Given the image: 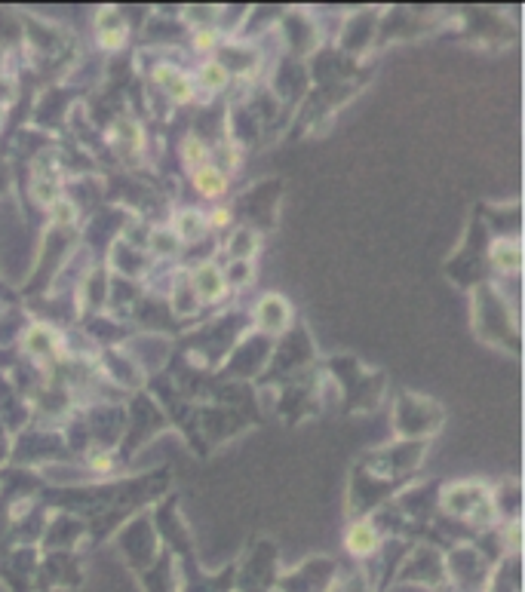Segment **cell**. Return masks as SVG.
Segmentation results:
<instances>
[{
  "label": "cell",
  "mask_w": 525,
  "mask_h": 592,
  "mask_svg": "<svg viewBox=\"0 0 525 592\" xmlns=\"http://www.w3.org/2000/svg\"><path fill=\"white\" fill-rule=\"evenodd\" d=\"M117 139H126L129 148H139V145H142V132H139V126H136L133 120H120V123L114 126V142H117Z\"/></svg>",
  "instance_id": "11"
},
{
  "label": "cell",
  "mask_w": 525,
  "mask_h": 592,
  "mask_svg": "<svg viewBox=\"0 0 525 592\" xmlns=\"http://www.w3.org/2000/svg\"><path fill=\"white\" fill-rule=\"evenodd\" d=\"M228 221V212L225 209H218L215 215H212V224H225Z\"/></svg>",
  "instance_id": "17"
},
{
  "label": "cell",
  "mask_w": 525,
  "mask_h": 592,
  "mask_svg": "<svg viewBox=\"0 0 525 592\" xmlns=\"http://www.w3.org/2000/svg\"><path fill=\"white\" fill-rule=\"evenodd\" d=\"M200 77H203V83H206L209 89H218V86H225L228 71H225V65H218V62H206V65L200 68Z\"/></svg>",
  "instance_id": "10"
},
{
  "label": "cell",
  "mask_w": 525,
  "mask_h": 592,
  "mask_svg": "<svg viewBox=\"0 0 525 592\" xmlns=\"http://www.w3.org/2000/svg\"><path fill=\"white\" fill-rule=\"evenodd\" d=\"M194 286H197V292H200L203 298H218V295L225 292V277L218 273V267L203 264V267L194 273Z\"/></svg>",
  "instance_id": "4"
},
{
  "label": "cell",
  "mask_w": 525,
  "mask_h": 592,
  "mask_svg": "<svg viewBox=\"0 0 525 592\" xmlns=\"http://www.w3.org/2000/svg\"><path fill=\"white\" fill-rule=\"evenodd\" d=\"M203 227H206V221H203L197 212H182V215H179V234H182L185 240H197V237L203 234Z\"/></svg>",
  "instance_id": "7"
},
{
  "label": "cell",
  "mask_w": 525,
  "mask_h": 592,
  "mask_svg": "<svg viewBox=\"0 0 525 592\" xmlns=\"http://www.w3.org/2000/svg\"><path fill=\"white\" fill-rule=\"evenodd\" d=\"M154 246L172 249V246H175V237H169V234H157V237H154Z\"/></svg>",
  "instance_id": "15"
},
{
  "label": "cell",
  "mask_w": 525,
  "mask_h": 592,
  "mask_svg": "<svg viewBox=\"0 0 525 592\" xmlns=\"http://www.w3.org/2000/svg\"><path fill=\"white\" fill-rule=\"evenodd\" d=\"M53 206H56V221H59V224H68V221H74V206H71L68 200H56Z\"/></svg>",
  "instance_id": "13"
},
{
  "label": "cell",
  "mask_w": 525,
  "mask_h": 592,
  "mask_svg": "<svg viewBox=\"0 0 525 592\" xmlns=\"http://www.w3.org/2000/svg\"><path fill=\"white\" fill-rule=\"evenodd\" d=\"M93 467H96V470H108V467H111V458H96Z\"/></svg>",
  "instance_id": "18"
},
{
  "label": "cell",
  "mask_w": 525,
  "mask_h": 592,
  "mask_svg": "<svg viewBox=\"0 0 525 592\" xmlns=\"http://www.w3.org/2000/svg\"><path fill=\"white\" fill-rule=\"evenodd\" d=\"M286 316H289V310H286L283 298H265L258 307V320L265 329H283Z\"/></svg>",
  "instance_id": "5"
},
{
  "label": "cell",
  "mask_w": 525,
  "mask_h": 592,
  "mask_svg": "<svg viewBox=\"0 0 525 592\" xmlns=\"http://www.w3.org/2000/svg\"><path fill=\"white\" fill-rule=\"evenodd\" d=\"M507 537H510V546H513V550H516V546H519V522H513V525H510Z\"/></svg>",
  "instance_id": "16"
},
{
  "label": "cell",
  "mask_w": 525,
  "mask_h": 592,
  "mask_svg": "<svg viewBox=\"0 0 525 592\" xmlns=\"http://www.w3.org/2000/svg\"><path fill=\"white\" fill-rule=\"evenodd\" d=\"M194 188L203 194V197H222L225 188H228V178L222 169H215V166H200L194 169Z\"/></svg>",
  "instance_id": "1"
},
{
  "label": "cell",
  "mask_w": 525,
  "mask_h": 592,
  "mask_svg": "<svg viewBox=\"0 0 525 592\" xmlns=\"http://www.w3.org/2000/svg\"><path fill=\"white\" fill-rule=\"evenodd\" d=\"M154 77L169 89V96H172L175 102H188V99H191V83H188V77H185L182 71H175V68H169V65H160V68L154 71Z\"/></svg>",
  "instance_id": "3"
},
{
  "label": "cell",
  "mask_w": 525,
  "mask_h": 592,
  "mask_svg": "<svg viewBox=\"0 0 525 592\" xmlns=\"http://www.w3.org/2000/svg\"><path fill=\"white\" fill-rule=\"evenodd\" d=\"M197 47H200V50L215 47V31H212V28H203V31L197 34Z\"/></svg>",
  "instance_id": "14"
},
{
  "label": "cell",
  "mask_w": 525,
  "mask_h": 592,
  "mask_svg": "<svg viewBox=\"0 0 525 592\" xmlns=\"http://www.w3.org/2000/svg\"><path fill=\"white\" fill-rule=\"evenodd\" d=\"M0 117H4V105H0Z\"/></svg>",
  "instance_id": "19"
},
{
  "label": "cell",
  "mask_w": 525,
  "mask_h": 592,
  "mask_svg": "<svg viewBox=\"0 0 525 592\" xmlns=\"http://www.w3.org/2000/svg\"><path fill=\"white\" fill-rule=\"evenodd\" d=\"M123 40H126V34H123V25H120V28H102V43H105V47L117 50Z\"/></svg>",
  "instance_id": "12"
},
{
  "label": "cell",
  "mask_w": 525,
  "mask_h": 592,
  "mask_svg": "<svg viewBox=\"0 0 525 592\" xmlns=\"http://www.w3.org/2000/svg\"><path fill=\"white\" fill-rule=\"evenodd\" d=\"M492 258H495V264H498L501 270H519V261H522L516 243H498L495 252H492Z\"/></svg>",
  "instance_id": "6"
},
{
  "label": "cell",
  "mask_w": 525,
  "mask_h": 592,
  "mask_svg": "<svg viewBox=\"0 0 525 592\" xmlns=\"http://www.w3.org/2000/svg\"><path fill=\"white\" fill-rule=\"evenodd\" d=\"M347 550L354 556H369L378 550V531L369 522H357L347 531Z\"/></svg>",
  "instance_id": "2"
},
{
  "label": "cell",
  "mask_w": 525,
  "mask_h": 592,
  "mask_svg": "<svg viewBox=\"0 0 525 592\" xmlns=\"http://www.w3.org/2000/svg\"><path fill=\"white\" fill-rule=\"evenodd\" d=\"M34 197L43 206H53L59 200V185H56L53 178H34Z\"/></svg>",
  "instance_id": "9"
},
{
  "label": "cell",
  "mask_w": 525,
  "mask_h": 592,
  "mask_svg": "<svg viewBox=\"0 0 525 592\" xmlns=\"http://www.w3.org/2000/svg\"><path fill=\"white\" fill-rule=\"evenodd\" d=\"M182 154H185V163H188V166H194V169L206 166V148H203L200 139H194V135H188V139H185Z\"/></svg>",
  "instance_id": "8"
}]
</instances>
